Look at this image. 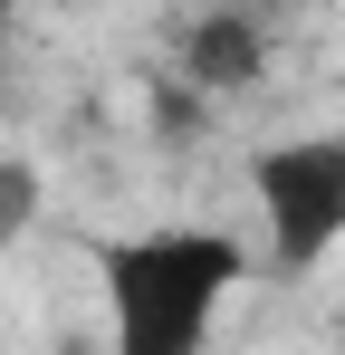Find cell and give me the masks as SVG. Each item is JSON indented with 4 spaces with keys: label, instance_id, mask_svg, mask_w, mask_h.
Wrapping results in <instances>:
<instances>
[{
    "label": "cell",
    "instance_id": "obj_1",
    "mask_svg": "<svg viewBox=\"0 0 345 355\" xmlns=\"http://www.w3.org/2000/svg\"><path fill=\"white\" fill-rule=\"evenodd\" d=\"M240 279H249V240L211 221H163V231H125L96 250L115 355H202Z\"/></svg>",
    "mask_w": 345,
    "mask_h": 355
},
{
    "label": "cell",
    "instance_id": "obj_2",
    "mask_svg": "<svg viewBox=\"0 0 345 355\" xmlns=\"http://www.w3.org/2000/svg\"><path fill=\"white\" fill-rule=\"evenodd\" d=\"M249 202H259V250L278 279H317L345 250V125L269 135L249 144Z\"/></svg>",
    "mask_w": 345,
    "mask_h": 355
},
{
    "label": "cell",
    "instance_id": "obj_3",
    "mask_svg": "<svg viewBox=\"0 0 345 355\" xmlns=\"http://www.w3.org/2000/svg\"><path fill=\"white\" fill-rule=\"evenodd\" d=\"M172 67H182V87L192 96H240V87H259L269 77V19L259 10H240V0H221V10H202V19H182V39H172Z\"/></svg>",
    "mask_w": 345,
    "mask_h": 355
},
{
    "label": "cell",
    "instance_id": "obj_4",
    "mask_svg": "<svg viewBox=\"0 0 345 355\" xmlns=\"http://www.w3.org/2000/svg\"><path fill=\"white\" fill-rule=\"evenodd\" d=\"M39 211H48V173L29 154H0V259L39 231Z\"/></svg>",
    "mask_w": 345,
    "mask_h": 355
},
{
    "label": "cell",
    "instance_id": "obj_5",
    "mask_svg": "<svg viewBox=\"0 0 345 355\" xmlns=\"http://www.w3.org/2000/svg\"><path fill=\"white\" fill-rule=\"evenodd\" d=\"M10 39H19V0H0V106H10Z\"/></svg>",
    "mask_w": 345,
    "mask_h": 355
}]
</instances>
